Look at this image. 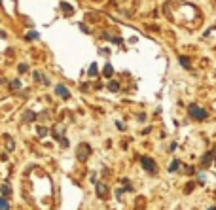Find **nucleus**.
Instances as JSON below:
<instances>
[{
  "label": "nucleus",
  "mask_w": 216,
  "mask_h": 210,
  "mask_svg": "<svg viewBox=\"0 0 216 210\" xmlns=\"http://www.w3.org/2000/svg\"><path fill=\"white\" fill-rule=\"evenodd\" d=\"M6 148H8V152H13V148H15L13 138H11L10 135H6Z\"/></svg>",
  "instance_id": "0eeeda50"
},
{
  "label": "nucleus",
  "mask_w": 216,
  "mask_h": 210,
  "mask_svg": "<svg viewBox=\"0 0 216 210\" xmlns=\"http://www.w3.org/2000/svg\"><path fill=\"white\" fill-rule=\"evenodd\" d=\"M87 150H89V146H87V144H82V146H80V153H78L80 161H85V159H87Z\"/></svg>",
  "instance_id": "39448f33"
},
{
  "label": "nucleus",
  "mask_w": 216,
  "mask_h": 210,
  "mask_svg": "<svg viewBox=\"0 0 216 210\" xmlns=\"http://www.w3.org/2000/svg\"><path fill=\"white\" fill-rule=\"evenodd\" d=\"M11 87H13V89H19V87H21V82H19V80H15V82L11 83Z\"/></svg>",
  "instance_id": "dca6fc26"
},
{
  "label": "nucleus",
  "mask_w": 216,
  "mask_h": 210,
  "mask_svg": "<svg viewBox=\"0 0 216 210\" xmlns=\"http://www.w3.org/2000/svg\"><path fill=\"white\" fill-rule=\"evenodd\" d=\"M61 6H63V8H65V10H66V11H72V8L68 6V4H61Z\"/></svg>",
  "instance_id": "a211bd4d"
},
{
  "label": "nucleus",
  "mask_w": 216,
  "mask_h": 210,
  "mask_svg": "<svg viewBox=\"0 0 216 210\" xmlns=\"http://www.w3.org/2000/svg\"><path fill=\"white\" fill-rule=\"evenodd\" d=\"M0 210H10V203L6 201V197H0Z\"/></svg>",
  "instance_id": "9d476101"
},
{
  "label": "nucleus",
  "mask_w": 216,
  "mask_h": 210,
  "mask_svg": "<svg viewBox=\"0 0 216 210\" xmlns=\"http://www.w3.org/2000/svg\"><path fill=\"white\" fill-rule=\"evenodd\" d=\"M214 155H216V150H212V152H209V153H207V155L203 157V167H207V165L210 163V159H212Z\"/></svg>",
  "instance_id": "423d86ee"
},
{
  "label": "nucleus",
  "mask_w": 216,
  "mask_h": 210,
  "mask_svg": "<svg viewBox=\"0 0 216 210\" xmlns=\"http://www.w3.org/2000/svg\"><path fill=\"white\" fill-rule=\"evenodd\" d=\"M38 135H40V136H46V135H47V129H46V127H38Z\"/></svg>",
  "instance_id": "4468645a"
},
{
  "label": "nucleus",
  "mask_w": 216,
  "mask_h": 210,
  "mask_svg": "<svg viewBox=\"0 0 216 210\" xmlns=\"http://www.w3.org/2000/svg\"><path fill=\"white\" fill-rule=\"evenodd\" d=\"M112 72H114V68H112L110 64H106V66H104V76L108 78V76H112Z\"/></svg>",
  "instance_id": "f8f14e48"
},
{
  "label": "nucleus",
  "mask_w": 216,
  "mask_h": 210,
  "mask_svg": "<svg viewBox=\"0 0 216 210\" xmlns=\"http://www.w3.org/2000/svg\"><path fill=\"white\" fill-rule=\"evenodd\" d=\"M97 195L101 197V199H104V197H106V184L97 182Z\"/></svg>",
  "instance_id": "20e7f679"
},
{
  "label": "nucleus",
  "mask_w": 216,
  "mask_h": 210,
  "mask_svg": "<svg viewBox=\"0 0 216 210\" xmlns=\"http://www.w3.org/2000/svg\"><path fill=\"white\" fill-rule=\"evenodd\" d=\"M178 167H180V161H178V159H174V161H173V163H171V167H169V171H171V172H174V171H176V168H178Z\"/></svg>",
  "instance_id": "9b49d317"
},
{
  "label": "nucleus",
  "mask_w": 216,
  "mask_h": 210,
  "mask_svg": "<svg viewBox=\"0 0 216 210\" xmlns=\"http://www.w3.org/2000/svg\"><path fill=\"white\" fill-rule=\"evenodd\" d=\"M55 91H57V95L63 97V99H68V97H70V93H68V89H66L65 85H57V87H55Z\"/></svg>",
  "instance_id": "7ed1b4c3"
},
{
  "label": "nucleus",
  "mask_w": 216,
  "mask_h": 210,
  "mask_svg": "<svg viewBox=\"0 0 216 210\" xmlns=\"http://www.w3.org/2000/svg\"><path fill=\"white\" fill-rule=\"evenodd\" d=\"M108 89H110L112 93H116V91L119 89V83L116 82V80H112V82H108Z\"/></svg>",
  "instance_id": "1a4fd4ad"
},
{
  "label": "nucleus",
  "mask_w": 216,
  "mask_h": 210,
  "mask_svg": "<svg viewBox=\"0 0 216 210\" xmlns=\"http://www.w3.org/2000/svg\"><path fill=\"white\" fill-rule=\"evenodd\" d=\"M89 76H97V64H91L89 66Z\"/></svg>",
  "instance_id": "ddd939ff"
},
{
  "label": "nucleus",
  "mask_w": 216,
  "mask_h": 210,
  "mask_svg": "<svg viewBox=\"0 0 216 210\" xmlns=\"http://www.w3.org/2000/svg\"><path fill=\"white\" fill-rule=\"evenodd\" d=\"M25 119H27V121L34 119V114H30V112H27V114H25Z\"/></svg>",
  "instance_id": "f3484780"
},
{
  "label": "nucleus",
  "mask_w": 216,
  "mask_h": 210,
  "mask_svg": "<svg viewBox=\"0 0 216 210\" xmlns=\"http://www.w3.org/2000/svg\"><path fill=\"white\" fill-rule=\"evenodd\" d=\"M180 64H182V66H190V63H188L186 57H180Z\"/></svg>",
  "instance_id": "2eb2a0df"
},
{
  "label": "nucleus",
  "mask_w": 216,
  "mask_h": 210,
  "mask_svg": "<svg viewBox=\"0 0 216 210\" xmlns=\"http://www.w3.org/2000/svg\"><path fill=\"white\" fill-rule=\"evenodd\" d=\"M140 163H142V167L146 168V171H150V172L155 171V163L150 159V157H140Z\"/></svg>",
  "instance_id": "f03ea898"
},
{
  "label": "nucleus",
  "mask_w": 216,
  "mask_h": 210,
  "mask_svg": "<svg viewBox=\"0 0 216 210\" xmlns=\"http://www.w3.org/2000/svg\"><path fill=\"white\" fill-rule=\"evenodd\" d=\"M190 116L195 118V119H205L209 114H207V110H203V108H199V106H190Z\"/></svg>",
  "instance_id": "f257e3e1"
},
{
  "label": "nucleus",
  "mask_w": 216,
  "mask_h": 210,
  "mask_svg": "<svg viewBox=\"0 0 216 210\" xmlns=\"http://www.w3.org/2000/svg\"><path fill=\"white\" fill-rule=\"evenodd\" d=\"M0 191H2V195H4V197H8V195L11 193V187H10L8 184H2V185H0Z\"/></svg>",
  "instance_id": "6e6552de"
}]
</instances>
